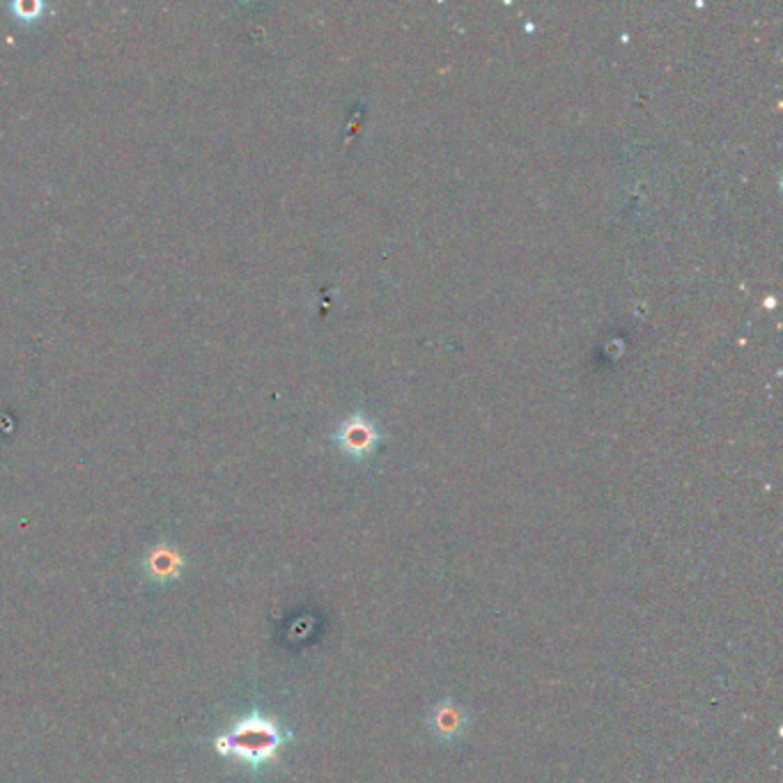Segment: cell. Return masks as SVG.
I'll return each mask as SVG.
<instances>
[{
  "instance_id": "6da1fadb",
  "label": "cell",
  "mask_w": 783,
  "mask_h": 783,
  "mask_svg": "<svg viewBox=\"0 0 783 783\" xmlns=\"http://www.w3.org/2000/svg\"><path fill=\"white\" fill-rule=\"evenodd\" d=\"M283 745V733L274 722L264 717H249L237 724L230 733L221 735L216 740V751L223 756H233L249 766H262L276 758Z\"/></svg>"
},
{
  "instance_id": "7a4b0ae2",
  "label": "cell",
  "mask_w": 783,
  "mask_h": 783,
  "mask_svg": "<svg viewBox=\"0 0 783 783\" xmlns=\"http://www.w3.org/2000/svg\"><path fill=\"white\" fill-rule=\"evenodd\" d=\"M466 728V714L453 701L439 703L430 714V731L439 740H455V737Z\"/></svg>"
},
{
  "instance_id": "3957f363",
  "label": "cell",
  "mask_w": 783,
  "mask_h": 783,
  "mask_svg": "<svg viewBox=\"0 0 783 783\" xmlns=\"http://www.w3.org/2000/svg\"><path fill=\"white\" fill-rule=\"evenodd\" d=\"M180 568H182V558L168 547H159L150 556V572L159 579L180 574Z\"/></svg>"
}]
</instances>
